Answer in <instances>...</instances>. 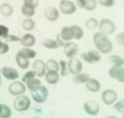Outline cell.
Returning a JSON list of instances; mask_svg holds the SVG:
<instances>
[{
	"instance_id": "cell-1",
	"label": "cell",
	"mask_w": 124,
	"mask_h": 118,
	"mask_svg": "<svg viewBox=\"0 0 124 118\" xmlns=\"http://www.w3.org/2000/svg\"><path fill=\"white\" fill-rule=\"evenodd\" d=\"M93 41H94V45L97 47V50L102 53H109L113 49V45L110 40L107 37L106 34L103 33H97L93 36Z\"/></svg>"
},
{
	"instance_id": "cell-2",
	"label": "cell",
	"mask_w": 124,
	"mask_h": 118,
	"mask_svg": "<svg viewBox=\"0 0 124 118\" xmlns=\"http://www.w3.org/2000/svg\"><path fill=\"white\" fill-rule=\"evenodd\" d=\"M14 107L19 112H25L30 108V100L25 94H19L14 101Z\"/></svg>"
},
{
	"instance_id": "cell-3",
	"label": "cell",
	"mask_w": 124,
	"mask_h": 118,
	"mask_svg": "<svg viewBox=\"0 0 124 118\" xmlns=\"http://www.w3.org/2000/svg\"><path fill=\"white\" fill-rule=\"evenodd\" d=\"M31 94H32V98L35 102L37 103H44L47 97H48V90L45 87V86H40L36 90L31 91Z\"/></svg>"
},
{
	"instance_id": "cell-4",
	"label": "cell",
	"mask_w": 124,
	"mask_h": 118,
	"mask_svg": "<svg viewBox=\"0 0 124 118\" xmlns=\"http://www.w3.org/2000/svg\"><path fill=\"white\" fill-rule=\"evenodd\" d=\"M109 76L112 78H116L117 81L119 82H124V70H123V66L120 65H114L113 67L109 68Z\"/></svg>"
},
{
	"instance_id": "cell-5",
	"label": "cell",
	"mask_w": 124,
	"mask_h": 118,
	"mask_svg": "<svg viewBox=\"0 0 124 118\" xmlns=\"http://www.w3.org/2000/svg\"><path fill=\"white\" fill-rule=\"evenodd\" d=\"M81 57H82V60L87 61L88 63H97L98 61H101V53L94 50H89L85 53H82Z\"/></svg>"
},
{
	"instance_id": "cell-6",
	"label": "cell",
	"mask_w": 124,
	"mask_h": 118,
	"mask_svg": "<svg viewBox=\"0 0 124 118\" xmlns=\"http://www.w3.org/2000/svg\"><path fill=\"white\" fill-rule=\"evenodd\" d=\"M99 30H101V33L106 34V35L107 34H113L114 30H116V25L113 24V21H110L109 19H103L99 23Z\"/></svg>"
},
{
	"instance_id": "cell-7",
	"label": "cell",
	"mask_w": 124,
	"mask_h": 118,
	"mask_svg": "<svg viewBox=\"0 0 124 118\" xmlns=\"http://www.w3.org/2000/svg\"><path fill=\"white\" fill-rule=\"evenodd\" d=\"M67 68H68V72L73 73V75H77L82 71V62L78 59L71 57L68 63H67Z\"/></svg>"
},
{
	"instance_id": "cell-8",
	"label": "cell",
	"mask_w": 124,
	"mask_h": 118,
	"mask_svg": "<svg viewBox=\"0 0 124 118\" xmlns=\"http://www.w3.org/2000/svg\"><path fill=\"white\" fill-rule=\"evenodd\" d=\"M60 10L62 14H66V15H71L76 11V5L70 1V0H62L60 3Z\"/></svg>"
},
{
	"instance_id": "cell-9",
	"label": "cell",
	"mask_w": 124,
	"mask_h": 118,
	"mask_svg": "<svg viewBox=\"0 0 124 118\" xmlns=\"http://www.w3.org/2000/svg\"><path fill=\"white\" fill-rule=\"evenodd\" d=\"M26 90V86L20 82V81H15L11 84L9 86V92L10 94H14V96H19V94H23Z\"/></svg>"
},
{
	"instance_id": "cell-10",
	"label": "cell",
	"mask_w": 124,
	"mask_h": 118,
	"mask_svg": "<svg viewBox=\"0 0 124 118\" xmlns=\"http://www.w3.org/2000/svg\"><path fill=\"white\" fill-rule=\"evenodd\" d=\"M83 108L86 111L87 114L89 116H96L98 114L99 112V104L96 102V101H87L85 104H83Z\"/></svg>"
},
{
	"instance_id": "cell-11",
	"label": "cell",
	"mask_w": 124,
	"mask_h": 118,
	"mask_svg": "<svg viewBox=\"0 0 124 118\" xmlns=\"http://www.w3.org/2000/svg\"><path fill=\"white\" fill-rule=\"evenodd\" d=\"M117 98H118V96L113 90H106L104 92L102 93V101L104 102L106 104H108V106L114 103L117 101Z\"/></svg>"
},
{
	"instance_id": "cell-12",
	"label": "cell",
	"mask_w": 124,
	"mask_h": 118,
	"mask_svg": "<svg viewBox=\"0 0 124 118\" xmlns=\"http://www.w3.org/2000/svg\"><path fill=\"white\" fill-rule=\"evenodd\" d=\"M65 55L67 56V57H75L77 53H78V46H77V44H75V42H71V41H68V42H66L65 44Z\"/></svg>"
},
{
	"instance_id": "cell-13",
	"label": "cell",
	"mask_w": 124,
	"mask_h": 118,
	"mask_svg": "<svg viewBox=\"0 0 124 118\" xmlns=\"http://www.w3.org/2000/svg\"><path fill=\"white\" fill-rule=\"evenodd\" d=\"M1 75L6 80H10V81H14L19 77V72L15 68L9 67V66H5V67L1 68Z\"/></svg>"
},
{
	"instance_id": "cell-14",
	"label": "cell",
	"mask_w": 124,
	"mask_h": 118,
	"mask_svg": "<svg viewBox=\"0 0 124 118\" xmlns=\"http://www.w3.org/2000/svg\"><path fill=\"white\" fill-rule=\"evenodd\" d=\"M45 78H46V82L50 83V84H56L58 82V78H60V75H58V71H47L45 73Z\"/></svg>"
},
{
	"instance_id": "cell-15",
	"label": "cell",
	"mask_w": 124,
	"mask_h": 118,
	"mask_svg": "<svg viewBox=\"0 0 124 118\" xmlns=\"http://www.w3.org/2000/svg\"><path fill=\"white\" fill-rule=\"evenodd\" d=\"M32 67H34V71L36 72V75H37L39 77L45 76V73H46V66H45V63L42 61H40V60L35 61Z\"/></svg>"
},
{
	"instance_id": "cell-16",
	"label": "cell",
	"mask_w": 124,
	"mask_h": 118,
	"mask_svg": "<svg viewBox=\"0 0 124 118\" xmlns=\"http://www.w3.org/2000/svg\"><path fill=\"white\" fill-rule=\"evenodd\" d=\"M35 36H32L31 34H26L23 37H20V44H21L24 47H31L35 45Z\"/></svg>"
},
{
	"instance_id": "cell-17",
	"label": "cell",
	"mask_w": 124,
	"mask_h": 118,
	"mask_svg": "<svg viewBox=\"0 0 124 118\" xmlns=\"http://www.w3.org/2000/svg\"><path fill=\"white\" fill-rule=\"evenodd\" d=\"M58 11H57V9L56 8H52V6H50V8H47L46 10H45V16H46V19L47 20H50V21H56L57 19H58Z\"/></svg>"
},
{
	"instance_id": "cell-18",
	"label": "cell",
	"mask_w": 124,
	"mask_h": 118,
	"mask_svg": "<svg viewBox=\"0 0 124 118\" xmlns=\"http://www.w3.org/2000/svg\"><path fill=\"white\" fill-rule=\"evenodd\" d=\"M86 87H87V90L91 91V92H98L99 88H101V83H99L96 78H91V77H89V80L86 82Z\"/></svg>"
},
{
	"instance_id": "cell-19",
	"label": "cell",
	"mask_w": 124,
	"mask_h": 118,
	"mask_svg": "<svg viewBox=\"0 0 124 118\" xmlns=\"http://www.w3.org/2000/svg\"><path fill=\"white\" fill-rule=\"evenodd\" d=\"M16 63L19 65L20 68L26 70V68L29 67V59L24 57L23 55H20V53L17 52V53H16Z\"/></svg>"
},
{
	"instance_id": "cell-20",
	"label": "cell",
	"mask_w": 124,
	"mask_h": 118,
	"mask_svg": "<svg viewBox=\"0 0 124 118\" xmlns=\"http://www.w3.org/2000/svg\"><path fill=\"white\" fill-rule=\"evenodd\" d=\"M61 37L66 42H68V41H71L72 39H73V35H72V31H71V27H68V26H65V27H62V30H61Z\"/></svg>"
},
{
	"instance_id": "cell-21",
	"label": "cell",
	"mask_w": 124,
	"mask_h": 118,
	"mask_svg": "<svg viewBox=\"0 0 124 118\" xmlns=\"http://www.w3.org/2000/svg\"><path fill=\"white\" fill-rule=\"evenodd\" d=\"M89 80V75H87V73H77V75H75V77H73V82L76 83V84H81V83H86L87 81Z\"/></svg>"
},
{
	"instance_id": "cell-22",
	"label": "cell",
	"mask_w": 124,
	"mask_h": 118,
	"mask_svg": "<svg viewBox=\"0 0 124 118\" xmlns=\"http://www.w3.org/2000/svg\"><path fill=\"white\" fill-rule=\"evenodd\" d=\"M21 26H23V29L25 31H31V30H34V27H35V21L31 17H26L25 20H23Z\"/></svg>"
},
{
	"instance_id": "cell-23",
	"label": "cell",
	"mask_w": 124,
	"mask_h": 118,
	"mask_svg": "<svg viewBox=\"0 0 124 118\" xmlns=\"http://www.w3.org/2000/svg\"><path fill=\"white\" fill-rule=\"evenodd\" d=\"M20 55H23L24 57H26V59H32V57H35L36 56V52L34 51V50H31L30 47H24V49H21L20 51H17Z\"/></svg>"
},
{
	"instance_id": "cell-24",
	"label": "cell",
	"mask_w": 124,
	"mask_h": 118,
	"mask_svg": "<svg viewBox=\"0 0 124 118\" xmlns=\"http://www.w3.org/2000/svg\"><path fill=\"white\" fill-rule=\"evenodd\" d=\"M71 31H72V35H73V39L79 40V39L83 37V30H82L79 26L72 25V26H71Z\"/></svg>"
},
{
	"instance_id": "cell-25",
	"label": "cell",
	"mask_w": 124,
	"mask_h": 118,
	"mask_svg": "<svg viewBox=\"0 0 124 118\" xmlns=\"http://www.w3.org/2000/svg\"><path fill=\"white\" fill-rule=\"evenodd\" d=\"M40 86H41V81L37 80V78H31V80H29V81L26 82V87H27L30 91L36 90L37 87H40Z\"/></svg>"
},
{
	"instance_id": "cell-26",
	"label": "cell",
	"mask_w": 124,
	"mask_h": 118,
	"mask_svg": "<svg viewBox=\"0 0 124 118\" xmlns=\"http://www.w3.org/2000/svg\"><path fill=\"white\" fill-rule=\"evenodd\" d=\"M0 13H1V15L4 16H10L13 14V6L10 4H3L1 6H0Z\"/></svg>"
},
{
	"instance_id": "cell-27",
	"label": "cell",
	"mask_w": 124,
	"mask_h": 118,
	"mask_svg": "<svg viewBox=\"0 0 124 118\" xmlns=\"http://www.w3.org/2000/svg\"><path fill=\"white\" fill-rule=\"evenodd\" d=\"M45 66H46V70L47 71H51V70H54V71H58V62L52 60V59H50L46 63H45Z\"/></svg>"
},
{
	"instance_id": "cell-28",
	"label": "cell",
	"mask_w": 124,
	"mask_h": 118,
	"mask_svg": "<svg viewBox=\"0 0 124 118\" xmlns=\"http://www.w3.org/2000/svg\"><path fill=\"white\" fill-rule=\"evenodd\" d=\"M42 45H44L46 49H57V47H58L56 40H52V39H46V40H44V41H42Z\"/></svg>"
},
{
	"instance_id": "cell-29",
	"label": "cell",
	"mask_w": 124,
	"mask_h": 118,
	"mask_svg": "<svg viewBox=\"0 0 124 118\" xmlns=\"http://www.w3.org/2000/svg\"><path fill=\"white\" fill-rule=\"evenodd\" d=\"M97 6V0H85V6L83 9L88 10V11H92V10H94Z\"/></svg>"
},
{
	"instance_id": "cell-30",
	"label": "cell",
	"mask_w": 124,
	"mask_h": 118,
	"mask_svg": "<svg viewBox=\"0 0 124 118\" xmlns=\"http://www.w3.org/2000/svg\"><path fill=\"white\" fill-rule=\"evenodd\" d=\"M97 26H98V21H97L94 17H91V19H88V20L86 21V27H87L88 30H94Z\"/></svg>"
},
{
	"instance_id": "cell-31",
	"label": "cell",
	"mask_w": 124,
	"mask_h": 118,
	"mask_svg": "<svg viewBox=\"0 0 124 118\" xmlns=\"http://www.w3.org/2000/svg\"><path fill=\"white\" fill-rule=\"evenodd\" d=\"M58 70H60V75H61V76H67L68 68H67V63H66L65 61H60V63H58Z\"/></svg>"
},
{
	"instance_id": "cell-32",
	"label": "cell",
	"mask_w": 124,
	"mask_h": 118,
	"mask_svg": "<svg viewBox=\"0 0 124 118\" xmlns=\"http://www.w3.org/2000/svg\"><path fill=\"white\" fill-rule=\"evenodd\" d=\"M21 13L26 16V17H32L35 15V9H31V8H27L25 5H23L21 8Z\"/></svg>"
},
{
	"instance_id": "cell-33",
	"label": "cell",
	"mask_w": 124,
	"mask_h": 118,
	"mask_svg": "<svg viewBox=\"0 0 124 118\" xmlns=\"http://www.w3.org/2000/svg\"><path fill=\"white\" fill-rule=\"evenodd\" d=\"M10 116H11V111H10V108L6 104H3L1 112H0V117H1V118H8Z\"/></svg>"
},
{
	"instance_id": "cell-34",
	"label": "cell",
	"mask_w": 124,
	"mask_h": 118,
	"mask_svg": "<svg viewBox=\"0 0 124 118\" xmlns=\"http://www.w3.org/2000/svg\"><path fill=\"white\" fill-rule=\"evenodd\" d=\"M109 61H112L114 65H120V66L124 65V60H123L122 57L117 56V55H112V56L109 57Z\"/></svg>"
},
{
	"instance_id": "cell-35",
	"label": "cell",
	"mask_w": 124,
	"mask_h": 118,
	"mask_svg": "<svg viewBox=\"0 0 124 118\" xmlns=\"http://www.w3.org/2000/svg\"><path fill=\"white\" fill-rule=\"evenodd\" d=\"M24 5L31 9H35L39 5V0H24Z\"/></svg>"
},
{
	"instance_id": "cell-36",
	"label": "cell",
	"mask_w": 124,
	"mask_h": 118,
	"mask_svg": "<svg viewBox=\"0 0 124 118\" xmlns=\"http://www.w3.org/2000/svg\"><path fill=\"white\" fill-rule=\"evenodd\" d=\"M35 75H36L35 71H27V72L24 75V76H23V81H24V82H27L29 80L34 78V77H35Z\"/></svg>"
},
{
	"instance_id": "cell-37",
	"label": "cell",
	"mask_w": 124,
	"mask_h": 118,
	"mask_svg": "<svg viewBox=\"0 0 124 118\" xmlns=\"http://www.w3.org/2000/svg\"><path fill=\"white\" fill-rule=\"evenodd\" d=\"M8 35H9V29L4 25H0V37L5 39Z\"/></svg>"
},
{
	"instance_id": "cell-38",
	"label": "cell",
	"mask_w": 124,
	"mask_h": 118,
	"mask_svg": "<svg viewBox=\"0 0 124 118\" xmlns=\"http://www.w3.org/2000/svg\"><path fill=\"white\" fill-rule=\"evenodd\" d=\"M99 1V4L101 5H103V6H114V4H116V1H109V0H98Z\"/></svg>"
},
{
	"instance_id": "cell-39",
	"label": "cell",
	"mask_w": 124,
	"mask_h": 118,
	"mask_svg": "<svg viewBox=\"0 0 124 118\" xmlns=\"http://www.w3.org/2000/svg\"><path fill=\"white\" fill-rule=\"evenodd\" d=\"M114 108H116V111H118V112H123V111H124V102H123V101L117 102L116 106H114Z\"/></svg>"
},
{
	"instance_id": "cell-40",
	"label": "cell",
	"mask_w": 124,
	"mask_h": 118,
	"mask_svg": "<svg viewBox=\"0 0 124 118\" xmlns=\"http://www.w3.org/2000/svg\"><path fill=\"white\" fill-rule=\"evenodd\" d=\"M56 42H57V45H58L60 47H63V46H65V44H66V41L61 37V35H60V34H58V35H57V37H56Z\"/></svg>"
},
{
	"instance_id": "cell-41",
	"label": "cell",
	"mask_w": 124,
	"mask_h": 118,
	"mask_svg": "<svg viewBox=\"0 0 124 118\" xmlns=\"http://www.w3.org/2000/svg\"><path fill=\"white\" fill-rule=\"evenodd\" d=\"M8 51H9V45L6 44V42H3L1 49H0V55H5Z\"/></svg>"
},
{
	"instance_id": "cell-42",
	"label": "cell",
	"mask_w": 124,
	"mask_h": 118,
	"mask_svg": "<svg viewBox=\"0 0 124 118\" xmlns=\"http://www.w3.org/2000/svg\"><path fill=\"white\" fill-rule=\"evenodd\" d=\"M5 40H6V41H13V42H16V41H20V37L14 36V35H8V36L5 37Z\"/></svg>"
},
{
	"instance_id": "cell-43",
	"label": "cell",
	"mask_w": 124,
	"mask_h": 118,
	"mask_svg": "<svg viewBox=\"0 0 124 118\" xmlns=\"http://www.w3.org/2000/svg\"><path fill=\"white\" fill-rule=\"evenodd\" d=\"M123 39H124V34H123V33H120V34L117 36L118 44H120V45H123V44H124V40H123Z\"/></svg>"
},
{
	"instance_id": "cell-44",
	"label": "cell",
	"mask_w": 124,
	"mask_h": 118,
	"mask_svg": "<svg viewBox=\"0 0 124 118\" xmlns=\"http://www.w3.org/2000/svg\"><path fill=\"white\" fill-rule=\"evenodd\" d=\"M76 1H77L78 8H83L85 6V0H76Z\"/></svg>"
},
{
	"instance_id": "cell-45",
	"label": "cell",
	"mask_w": 124,
	"mask_h": 118,
	"mask_svg": "<svg viewBox=\"0 0 124 118\" xmlns=\"http://www.w3.org/2000/svg\"><path fill=\"white\" fill-rule=\"evenodd\" d=\"M0 86H1V75H0Z\"/></svg>"
},
{
	"instance_id": "cell-46",
	"label": "cell",
	"mask_w": 124,
	"mask_h": 118,
	"mask_svg": "<svg viewBox=\"0 0 124 118\" xmlns=\"http://www.w3.org/2000/svg\"><path fill=\"white\" fill-rule=\"evenodd\" d=\"M1 108H3V104H0V112H1Z\"/></svg>"
},
{
	"instance_id": "cell-47",
	"label": "cell",
	"mask_w": 124,
	"mask_h": 118,
	"mask_svg": "<svg viewBox=\"0 0 124 118\" xmlns=\"http://www.w3.org/2000/svg\"><path fill=\"white\" fill-rule=\"evenodd\" d=\"M1 45H3V42H1V41H0V49H1Z\"/></svg>"
},
{
	"instance_id": "cell-48",
	"label": "cell",
	"mask_w": 124,
	"mask_h": 118,
	"mask_svg": "<svg viewBox=\"0 0 124 118\" xmlns=\"http://www.w3.org/2000/svg\"><path fill=\"white\" fill-rule=\"evenodd\" d=\"M109 1H116V0H109Z\"/></svg>"
}]
</instances>
